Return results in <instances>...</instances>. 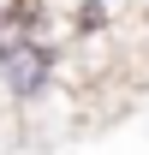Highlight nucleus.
Listing matches in <instances>:
<instances>
[{
  "mask_svg": "<svg viewBox=\"0 0 149 155\" xmlns=\"http://www.w3.org/2000/svg\"><path fill=\"white\" fill-rule=\"evenodd\" d=\"M60 84H66V78H60V48H48V42H24V48H12L6 66H0V90L12 101V114H30L36 101L54 96Z\"/></svg>",
  "mask_w": 149,
  "mask_h": 155,
  "instance_id": "1",
  "label": "nucleus"
}]
</instances>
